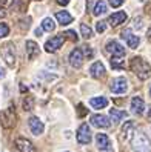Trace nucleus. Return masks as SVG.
Masks as SVG:
<instances>
[{"label": "nucleus", "mask_w": 151, "mask_h": 152, "mask_svg": "<svg viewBox=\"0 0 151 152\" xmlns=\"http://www.w3.org/2000/svg\"><path fill=\"white\" fill-rule=\"evenodd\" d=\"M130 66H131V71L134 72L140 80H147L151 77V66L150 63L142 58V57H133L131 61H130Z\"/></svg>", "instance_id": "obj_1"}, {"label": "nucleus", "mask_w": 151, "mask_h": 152, "mask_svg": "<svg viewBox=\"0 0 151 152\" xmlns=\"http://www.w3.org/2000/svg\"><path fill=\"white\" fill-rule=\"evenodd\" d=\"M131 146L136 152H150L151 151L150 138L144 132H137V131L133 134V137H131Z\"/></svg>", "instance_id": "obj_2"}, {"label": "nucleus", "mask_w": 151, "mask_h": 152, "mask_svg": "<svg viewBox=\"0 0 151 152\" xmlns=\"http://www.w3.org/2000/svg\"><path fill=\"white\" fill-rule=\"evenodd\" d=\"M110 89H111V92L113 94H127L128 91V80L125 77H116L111 82L110 85Z\"/></svg>", "instance_id": "obj_3"}, {"label": "nucleus", "mask_w": 151, "mask_h": 152, "mask_svg": "<svg viewBox=\"0 0 151 152\" xmlns=\"http://www.w3.org/2000/svg\"><path fill=\"white\" fill-rule=\"evenodd\" d=\"M2 56H3L5 63L10 68L15 66V48H14L13 43H6L3 49H2Z\"/></svg>", "instance_id": "obj_4"}, {"label": "nucleus", "mask_w": 151, "mask_h": 152, "mask_svg": "<svg viewBox=\"0 0 151 152\" xmlns=\"http://www.w3.org/2000/svg\"><path fill=\"white\" fill-rule=\"evenodd\" d=\"M65 42V35L63 34H59V35H54L51 37L46 43H45V51L46 52H56L62 48V45Z\"/></svg>", "instance_id": "obj_5"}, {"label": "nucleus", "mask_w": 151, "mask_h": 152, "mask_svg": "<svg viewBox=\"0 0 151 152\" xmlns=\"http://www.w3.org/2000/svg\"><path fill=\"white\" fill-rule=\"evenodd\" d=\"M90 123L93 124L94 128H99V129H108L111 126L110 118L106 117V115H103V114H94V115H91Z\"/></svg>", "instance_id": "obj_6"}, {"label": "nucleus", "mask_w": 151, "mask_h": 152, "mask_svg": "<svg viewBox=\"0 0 151 152\" xmlns=\"http://www.w3.org/2000/svg\"><path fill=\"white\" fill-rule=\"evenodd\" d=\"M83 58H85V56H83V52H82L80 48L73 49V51H71V54H69V57H68L69 65L73 66V68H76V69L82 68V65H83Z\"/></svg>", "instance_id": "obj_7"}, {"label": "nucleus", "mask_w": 151, "mask_h": 152, "mask_svg": "<svg viewBox=\"0 0 151 152\" xmlns=\"http://www.w3.org/2000/svg\"><path fill=\"white\" fill-rule=\"evenodd\" d=\"M76 137H77V141L80 143V145H88V143L91 141V129L88 128L86 123L80 124V128L77 129Z\"/></svg>", "instance_id": "obj_8"}, {"label": "nucleus", "mask_w": 151, "mask_h": 152, "mask_svg": "<svg viewBox=\"0 0 151 152\" xmlns=\"http://www.w3.org/2000/svg\"><path fill=\"white\" fill-rule=\"evenodd\" d=\"M0 123H2V126L6 128V129H10L14 126V123H15V112L10 108V109H6L3 111L2 114H0Z\"/></svg>", "instance_id": "obj_9"}, {"label": "nucleus", "mask_w": 151, "mask_h": 152, "mask_svg": "<svg viewBox=\"0 0 151 152\" xmlns=\"http://www.w3.org/2000/svg\"><path fill=\"white\" fill-rule=\"evenodd\" d=\"M122 39L127 42L128 48H131V49H136L139 45H140V37H139V35H136V34H133L131 29L122 31Z\"/></svg>", "instance_id": "obj_10"}, {"label": "nucleus", "mask_w": 151, "mask_h": 152, "mask_svg": "<svg viewBox=\"0 0 151 152\" xmlns=\"http://www.w3.org/2000/svg\"><path fill=\"white\" fill-rule=\"evenodd\" d=\"M105 48L110 54H113V57H123L125 56V48H123L117 40H110L106 43Z\"/></svg>", "instance_id": "obj_11"}, {"label": "nucleus", "mask_w": 151, "mask_h": 152, "mask_svg": "<svg viewBox=\"0 0 151 152\" xmlns=\"http://www.w3.org/2000/svg\"><path fill=\"white\" fill-rule=\"evenodd\" d=\"M15 148L20 152H37V149H35L32 143L28 138H23V137H19L15 140Z\"/></svg>", "instance_id": "obj_12"}, {"label": "nucleus", "mask_w": 151, "mask_h": 152, "mask_svg": "<svg viewBox=\"0 0 151 152\" xmlns=\"http://www.w3.org/2000/svg\"><path fill=\"white\" fill-rule=\"evenodd\" d=\"M25 49H26V56H28L29 60H34L35 57L40 54V48H39V45L35 43L34 40H26Z\"/></svg>", "instance_id": "obj_13"}, {"label": "nucleus", "mask_w": 151, "mask_h": 152, "mask_svg": "<svg viewBox=\"0 0 151 152\" xmlns=\"http://www.w3.org/2000/svg\"><path fill=\"white\" fill-rule=\"evenodd\" d=\"M130 106H131V112L134 115H142L144 111H145V103L140 97H133Z\"/></svg>", "instance_id": "obj_14"}, {"label": "nucleus", "mask_w": 151, "mask_h": 152, "mask_svg": "<svg viewBox=\"0 0 151 152\" xmlns=\"http://www.w3.org/2000/svg\"><path fill=\"white\" fill-rule=\"evenodd\" d=\"M96 145H97V149L100 151H110L111 149V141H110V137L106 134H97L96 135Z\"/></svg>", "instance_id": "obj_15"}, {"label": "nucleus", "mask_w": 151, "mask_h": 152, "mask_svg": "<svg viewBox=\"0 0 151 152\" xmlns=\"http://www.w3.org/2000/svg\"><path fill=\"white\" fill-rule=\"evenodd\" d=\"M127 19H128V14H127L125 11H117V12H113V14L110 15L108 23H110L111 26H119V25H122L123 22H127Z\"/></svg>", "instance_id": "obj_16"}, {"label": "nucleus", "mask_w": 151, "mask_h": 152, "mask_svg": "<svg viewBox=\"0 0 151 152\" xmlns=\"http://www.w3.org/2000/svg\"><path fill=\"white\" fill-rule=\"evenodd\" d=\"M28 124H29V129H31V132L34 134V135H42L43 131H45V128H43V123H42L37 117H29Z\"/></svg>", "instance_id": "obj_17"}, {"label": "nucleus", "mask_w": 151, "mask_h": 152, "mask_svg": "<svg viewBox=\"0 0 151 152\" xmlns=\"http://www.w3.org/2000/svg\"><path fill=\"white\" fill-rule=\"evenodd\" d=\"M105 72H106V71H105V66H103L102 61H96V63H93L91 68H90V74H91V77H94V78L103 77Z\"/></svg>", "instance_id": "obj_18"}, {"label": "nucleus", "mask_w": 151, "mask_h": 152, "mask_svg": "<svg viewBox=\"0 0 151 152\" xmlns=\"http://www.w3.org/2000/svg\"><path fill=\"white\" fill-rule=\"evenodd\" d=\"M56 20L62 25V26H66L73 22V15H71L68 11H59L56 12Z\"/></svg>", "instance_id": "obj_19"}, {"label": "nucleus", "mask_w": 151, "mask_h": 152, "mask_svg": "<svg viewBox=\"0 0 151 152\" xmlns=\"http://www.w3.org/2000/svg\"><path fill=\"white\" fill-rule=\"evenodd\" d=\"M90 104H91V108H94V109H103V108L108 106V98H105V97H93L90 100Z\"/></svg>", "instance_id": "obj_20"}, {"label": "nucleus", "mask_w": 151, "mask_h": 152, "mask_svg": "<svg viewBox=\"0 0 151 152\" xmlns=\"http://www.w3.org/2000/svg\"><path fill=\"white\" fill-rule=\"evenodd\" d=\"M110 115H111L113 124H117V123H120L123 118L127 117V112H125V111H120V109H116V108H113V109H110Z\"/></svg>", "instance_id": "obj_21"}, {"label": "nucleus", "mask_w": 151, "mask_h": 152, "mask_svg": "<svg viewBox=\"0 0 151 152\" xmlns=\"http://www.w3.org/2000/svg\"><path fill=\"white\" fill-rule=\"evenodd\" d=\"M106 11H108V5H106L103 0H99V2H96L94 10H93V14H94L96 17H100V15L106 14Z\"/></svg>", "instance_id": "obj_22"}, {"label": "nucleus", "mask_w": 151, "mask_h": 152, "mask_svg": "<svg viewBox=\"0 0 151 152\" xmlns=\"http://www.w3.org/2000/svg\"><path fill=\"white\" fill-rule=\"evenodd\" d=\"M42 29H43V31H48V32L54 31V29H56V23H54V20H52L51 17H45V19L42 20Z\"/></svg>", "instance_id": "obj_23"}, {"label": "nucleus", "mask_w": 151, "mask_h": 152, "mask_svg": "<svg viewBox=\"0 0 151 152\" xmlns=\"http://www.w3.org/2000/svg\"><path fill=\"white\" fill-rule=\"evenodd\" d=\"M80 32H82V37L83 39H91L93 37V29L86 23H82L80 25Z\"/></svg>", "instance_id": "obj_24"}, {"label": "nucleus", "mask_w": 151, "mask_h": 152, "mask_svg": "<svg viewBox=\"0 0 151 152\" xmlns=\"http://www.w3.org/2000/svg\"><path fill=\"white\" fill-rule=\"evenodd\" d=\"M32 108H34V97L26 95V97L23 98V109H25V111H31Z\"/></svg>", "instance_id": "obj_25"}, {"label": "nucleus", "mask_w": 151, "mask_h": 152, "mask_svg": "<svg viewBox=\"0 0 151 152\" xmlns=\"http://www.w3.org/2000/svg\"><path fill=\"white\" fill-rule=\"evenodd\" d=\"M111 66H113V69H122L123 57H111Z\"/></svg>", "instance_id": "obj_26"}, {"label": "nucleus", "mask_w": 151, "mask_h": 152, "mask_svg": "<svg viewBox=\"0 0 151 152\" xmlns=\"http://www.w3.org/2000/svg\"><path fill=\"white\" fill-rule=\"evenodd\" d=\"M8 34H10V26L6 23H0V39L6 37Z\"/></svg>", "instance_id": "obj_27"}, {"label": "nucleus", "mask_w": 151, "mask_h": 152, "mask_svg": "<svg viewBox=\"0 0 151 152\" xmlns=\"http://www.w3.org/2000/svg\"><path fill=\"white\" fill-rule=\"evenodd\" d=\"M65 39H69L71 42H77L79 40V37H77V34H76V31H71V29H68V31H65Z\"/></svg>", "instance_id": "obj_28"}, {"label": "nucleus", "mask_w": 151, "mask_h": 152, "mask_svg": "<svg viewBox=\"0 0 151 152\" xmlns=\"http://www.w3.org/2000/svg\"><path fill=\"white\" fill-rule=\"evenodd\" d=\"M105 29H106V23L105 22H97L96 23V31L99 32V34L105 32Z\"/></svg>", "instance_id": "obj_29"}, {"label": "nucleus", "mask_w": 151, "mask_h": 152, "mask_svg": "<svg viewBox=\"0 0 151 152\" xmlns=\"http://www.w3.org/2000/svg\"><path fill=\"white\" fill-rule=\"evenodd\" d=\"M82 52H83V56L88 57V58H93V56H94V52H93V49H91L90 46H83Z\"/></svg>", "instance_id": "obj_30"}, {"label": "nucleus", "mask_w": 151, "mask_h": 152, "mask_svg": "<svg viewBox=\"0 0 151 152\" xmlns=\"http://www.w3.org/2000/svg\"><path fill=\"white\" fill-rule=\"evenodd\" d=\"M108 2H110V5H111L113 8H119L123 2H125V0H108Z\"/></svg>", "instance_id": "obj_31"}, {"label": "nucleus", "mask_w": 151, "mask_h": 152, "mask_svg": "<svg viewBox=\"0 0 151 152\" xmlns=\"http://www.w3.org/2000/svg\"><path fill=\"white\" fill-rule=\"evenodd\" d=\"M133 126H134V123H133V121L125 123V124H123V132H128V131H131V129H133Z\"/></svg>", "instance_id": "obj_32"}, {"label": "nucleus", "mask_w": 151, "mask_h": 152, "mask_svg": "<svg viewBox=\"0 0 151 152\" xmlns=\"http://www.w3.org/2000/svg\"><path fill=\"white\" fill-rule=\"evenodd\" d=\"M57 2V5H62V6H66L68 3H69V0H56Z\"/></svg>", "instance_id": "obj_33"}, {"label": "nucleus", "mask_w": 151, "mask_h": 152, "mask_svg": "<svg viewBox=\"0 0 151 152\" xmlns=\"http://www.w3.org/2000/svg\"><path fill=\"white\" fill-rule=\"evenodd\" d=\"M3 17H6V11L3 6H0V19H3Z\"/></svg>", "instance_id": "obj_34"}, {"label": "nucleus", "mask_w": 151, "mask_h": 152, "mask_svg": "<svg viewBox=\"0 0 151 152\" xmlns=\"http://www.w3.org/2000/svg\"><path fill=\"white\" fill-rule=\"evenodd\" d=\"M134 25L137 26V28H142V19H136L134 20Z\"/></svg>", "instance_id": "obj_35"}, {"label": "nucleus", "mask_w": 151, "mask_h": 152, "mask_svg": "<svg viewBox=\"0 0 151 152\" xmlns=\"http://www.w3.org/2000/svg\"><path fill=\"white\" fill-rule=\"evenodd\" d=\"M5 75H6V71H5L3 68H0V80H2Z\"/></svg>", "instance_id": "obj_36"}, {"label": "nucleus", "mask_w": 151, "mask_h": 152, "mask_svg": "<svg viewBox=\"0 0 151 152\" xmlns=\"http://www.w3.org/2000/svg\"><path fill=\"white\" fill-rule=\"evenodd\" d=\"M42 34H43V29H42V28H37V29H35V35H39V37H40Z\"/></svg>", "instance_id": "obj_37"}, {"label": "nucleus", "mask_w": 151, "mask_h": 152, "mask_svg": "<svg viewBox=\"0 0 151 152\" xmlns=\"http://www.w3.org/2000/svg\"><path fill=\"white\" fill-rule=\"evenodd\" d=\"M147 39H148V40L151 42V26H150V29L147 31Z\"/></svg>", "instance_id": "obj_38"}, {"label": "nucleus", "mask_w": 151, "mask_h": 152, "mask_svg": "<svg viewBox=\"0 0 151 152\" xmlns=\"http://www.w3.org/2000/svg\"><path fill=\"white\" fill-rule=\"evenodd\" d=\"M148 118H150V120H151V109H150V111H148Z\"/></svg>", "instance_id": "obj_39"}, {"label": "nucleus", "mask_w": 151, "mask_h": 152, "mask_svg": "<svg viewBox=\"0 0 151 152\" xmlns=\"http://www.w3.org/2000/svg\"><path fill=\"white\" fill-rule=\"evenodd\" d=\"M150 95H151V88H150Z\"/></svg>", "instance_id": "obj_40"}, {"label": "nucleus", "mask_w": 151, "mask_h": 152, "mask_svg": "<svg viewBox=\"0 0 151 152\" xmlns=\"http://www.w3.org/2000/svg\"><path fill=\"white\" fill-rule=\"evenodd\" d=\"M139 2H144V0H139Z\"/></svg>", "instance_id": "obj_41"}, {"label": "nucleus", "mask_w": 151, "mask_h": 152, "mask_svg": "<svg viewBox=\"0 0 151 152\" xmlns=\"http://www.w3.org/2000/svg\"><path fill=\"white\" fill-rule=\"evenodd\" d=\"M65 152H68V151H65Z\"/></svg>", "instance_id": "obj_42"}, {"label": "nucleus", "mask_w": 151, "mask_h": 152, "mask_svg": "<svg viewBox=\"0 0 151 152\" xmlns=\"http://www.w3.org/2000/svg\"><path fill=\"white\" fill-rule=\"evenodd\" d=\"M39 2H40V0H39Z\"/></svg>", "instance_id": "obj_43"}]
</instances>
